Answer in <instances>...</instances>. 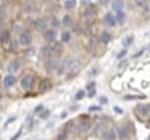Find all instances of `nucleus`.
<instances>
[{"label":"nucleus","instance_id":"nucleus-1","mask_svg":"<svg viewBox=\"0 0 150 140\" xmlns=\"http://www.w3.org/2000/svg\"><path fill=\"white\" fill-rule=\"evenodd\" d=\"M79 66H80V61H79L76 57H69V58L66 60V63H64L63 70L67 73V76H69V77H71L73 75H76V73H77Z\"/></svg>","mask_w":150,"mask_h":140},{"label":"nucleus","instance_id":"nucleus-2","mask_svg":"<svg viewBox=\"0 0 150 140\" xmlns=\"http://www.w3.org/2000/svg\"><path fill=\"white\" fill-rule=\"evenodd\" d=\"M34 80H35V77H34V75L32 73H26V75H23L22 76V79H21V86L23 88V89H31L32 88V85H34Z\"/></svg>","mask_w":150,"mask_h":140},{"label":"nucleus","instance_id":"nucleus-3","mask_svg":"<svg viewBox=\"0 0 150 140\" xmlns=\"http://www.w3.org/2000/svg\"><path fill=\"white\" fill-rule=\"evenodd\" d=\"M32 43V35L29 32H21L19 34V44L21 45H29Z\"/></svg>","mask_w":150,"mask_h":140},{"label":"nucleus","instance_id":"nucleus-4","mask_svg":"<svg viewBox=\"0 0 150 140\" xmlns=\"http://www.w3.org/2000/svg\"><path fill=\"white\" fill-rule=\"evenodd\" d=\"M0 43H1V45L4 47V48H9V47L12 45V40H10V37H9L7 32H1V35H0Z\"/></svg>","mask_w":150,"mask_h":140},{"label":"nucleus","instance_id":"nucleus-5","mask_svg":"<svg viewBox=\"0 0 150 140\" xmlns=\"http://www.w3.org/2000/svg\"><path fill=\"white\" fill-rule=\"evenodd\" d=\"M55 35H57V32H55V29H54V28H51V29H45V31H44V40H45V41H48V43H51V41H54V40H55Z\"/></svg>","mask_w":150,"mask_h":140},{"label":"nucleus","instance_id":"nucleus-6","mask_svg":"<svg viewBox=\"0 0 150 140\" xmlns=\"http://www.w3.org/2000/svg\"><path fill=\"white\" fill-rule=\"evenodd\" d=\"M19 67H21V63L18 61V60H12L9 64H7V72L12 75V73H16L18 70H19Z\"/></svg>","mask_w":150,"mask_h":140},{"label":"nucleus","instance_id":"nucleus-7","mask_svg":"<svg viewBox=\"0 0 150 140\" xmlns=\"http://www.w3.org/2000/svg\"><path fill=\"white\" fill-rule=\"evenodd\" d=\"M136 112H139L142 117H144V115H147L150 112V105L147 104H142V105H137V108H136Z\"/></svg>","mask_w":150,"mask_h":140},{"label":"nucleus","instance_id":"nucleus-8","mask_svg":"<svg viewBox=\"0 0 150 140\" xmlns=\"http://www.w3.org/2000/svg\"><path fill=\"white\" fill-rule=\"evenodd\" d=\"M103 21H105V23H106L108 26H114V25H117V19H115V16H114L112 13H105Z\"/></svg>","mask_w":150,"mask_h":140},{"label":"nucleus","instance_id":"nucleus-9","mask_svg":"<svg viewBox=\"0 0 150 140\" xmlns=\"http://www.w3.org/2000/svg\"><path fill=\"white\" fill-rule=\"evenodd\" d=\"M15 83H16V77H15L13 75H7V76L3 79V85H4L6 88H12Z\"/></svg>","mask_w":150,"mask_h":140},{"label":"nucleus","instance_id":"nucleus-10","mask_svg":"<svg viewBox=\"0 0 150 140\" xmlns=\"http://www.w3.org/2000/svg\"><path fill=\"white\" fill-rule=\"evenodd\" d=\"M91 126H92V123H91L89 118H83V120L80 121V130H82L83 133L89 131V130H91Z\"/></svg>","mask_w":150,"mask_h":140},{"label":"nucleus","instance_id":"nucleus-11","mask_svg":"<svg viewBox=\"0 0 150 140\" xmlns=\"http://www.w3.org/2000/svg\"><path fill=\"white\" fill-rule=\"evenodd\" d=\"M95 15H96V9L93 6H91L85 10V18L86 19H92V18H95Z\"/></svg>","mask_w":150,"mask_h":140},{"label":"nucleus","instance_id":"nucleus-12","mask_svg":"<svg viewBox=\"0 0 150 140\" xmlns=\"http://www.w3.org/2000/svg\"><path fill=\"white\" fill-rule=\"evenodd\" d=\"M57 64H58V58H57V57H51L50 61H48V64H47V67H48L50 72H52V70H55Z\"/></svg>","mask_w":150,"mask_h":140},{"label":"nucleus","instance_id":"nucleus-13","mask_svg":"<svg viewBox=\"0 0 150 140\" xmlns=\"http://www.w3.org/2000/svg\"><path fill=\"white\" fill-rule=\"evenodd\" d=\"M103 140H115V131L114 130H106L103 133Z\"/></svg>","mask_w":150,"mask_h":140},{"label":"nucleus","instance_id":"nucleus-14","mask_svg":"<svg viewBox=\"0 0 150 140\" xmlns=\"http://www.w3.org/2000/svg\"><path fill=\"white\" fill-rule=\"evenodd\" d=\"M50 50H51V53H52V54H55V53H57V54H60V53L63 51V47H61V44L55 43L54 45H51V47H50Z\"/></svg>","mask_w":150,"mask_h":140},{"label":"nucleus","instance_id":"nucleus-15","mask_svg":"<svg viewBox=\"0 0 150 140\" xmlns=\"http://www.w3.org/2000/svg\"><path fill=\"white\" fill-rule=\"evenodd\" d=\"M115 19H117L118 23H124V22H125V15H124V12H122V10H118Z\"/></svg>","mask_w":150,"mask_h":140},{"label":"nucleus","instance_id":"nucleus-16","mask_svg":"<svg viewBox=\"0 0 150 140\" xmlns=\"http://www.w3.org/2000/svg\"><path fill=\"white\" fill-rule=\"evenodd\" d=\"M112 7H114V10H115V12L121 10V9H122V1H121V0H114Z\"/></svg>","mask_w":150,"mask_h":140},{"label":"nucleus","instance_id":"nucleus-17","mask_svg":"<svg viewBox=\"0 0 150 140\" xmlns=\"http://www.w3.org/2000/svg\"><path fill=\"white\" fill-rule=\"evenodd\" d=\"M63 23H64L66 26H71V25H73V19H71V16H70V15H66V16L63 18Z\"/></svg>","mask_w":150,"mask_h":140},{"label":"nucleus","instance_id":"nucleus-18","mask_svg":"<svg viewBox=\"0 0 150 140\" xmlns=\"http://www.w3.org/2000/svg\"><path fill=\"white\" fill-rule=\"evenodd\" d=\"M35 28H37L38 31L44 32V31H45V22H44V21H38V22L35 23Z\"/></svg>","mask_w":150,"mask_h":140},{"label":"nucleus","instance_id":"nucleus-19","mask_svg":"<svg viewBox=\"0 0 150 140\" xmlns=\"http://www.w3.org/2000/svg\"><path fill=\"white\" fill-rule=\"evenodd\" d=\"M70 38H71V34H70L69 31H66V32L61 34V41H63V43H69Z\"/></svg>","mask_w":150,"mask_h":140},{"label":"nucleus","instance_id":"nucleus-20","mask_svg":"<svg viewBox=\"0 0 150 140\" xmlns=\"http://www.w3.org/2000/svg\"><path fill=\"white\" fill-rule=\"evenodd\" d=\"M109 40H111V34L109 32H102V35H100V41L102 43H109Z\"/></svg>","mask_w":150,"mask_h":140},{"label":"nucleus","instance_id":"nucleus-21","mask_svg":"<svg viewBox=\"0 0 150 140\" xmlns=\"http://www.w3.org/2000/svg\"><path fill=\"white\" fill-rule=\"evenodd\" d=\"M76 6V0H66L64 1V7L66 9H74Z\"/></svg>","mask_w":150,"mask_h":140},{"label":"nucleus","instance_id":"nucleus-22","mask_svg":"<svg viewBox=\"0 0 150 140\" xmlns=\"http://www.w3.org/2000/svg\"><path fill=\"white\" fill-rule=\"evenodd\" d=\"M50 88H51V83L48 80H44V82L41 83V91H48Z\"/></svg>","mask_w":150,"mask_h":140},{"label":"nucleus","instance_id":"nucleus-23","mask_svg":"<svg viewBox=\"0 0 150 140\" xmlns=\"http://www.w3.org/2000/svg\"><path fill=\"white\" fill-rule=\"evenodd\" d=\"M51 26H52L54 29H57V28L60 26V21H58L57 18H52V19H51Z\"/></svg>","mask_w":150,"mask_h":140},{"label":"nucleus","instance_id":"nucleus-24","mask_svg":"<svg viewBox=\"0 0 150 140\" xmlns=\"http://www.w3.org/2000/svg\"><path fill=\"white\" fill-rule=\"evenodd\" d=\"M67 136H69V133L67 131H63V133H60L57 136V140H67Z\"/></svg>","mask_w":150,"mask_h":140},{"label":"nucleus","instance_id":"nucleus-25","mask_svg":"<svg viewBox=\"0 0 150 140\" xmlns=\"http://www.w3.org/2000/svg\"><path fill=\"white\" fill-rule=\"evenodd\" d=\"M48 115H50V111H48V109H44V111H42V114H41V118H42V120H47V118H48Z\"/></svg>","mask_w":150,"mask_h":140},{"label":"nucleus","instance_id":"nucleus-26","mask_svg":"<svg viewBox=\"0 0 150 140\" xmlns=\"http://www.w3.org/2000/svg\"><path fill=\"white\" fill-rule=\"evenodd\" d=\"M83 96H85V91H79V92L76 93V99H77V101L83 99Z\"/></svg>","mask_w":150,"mask_h":140},{"label":"nucleus","instance_id":"nucleus-27","mask_svg":"<svg viewBox=\"0 0 150 140\" xmlns=\"http://www.w3.org/2000/svg\"><path fill=\"white\" fill-rule=\"evenodd\" d=\"M131 41H133V37H128L127 40H124V41H122V44H124V47H128L130 44H131Z\"/></svg>","mask_w":150,"mask_h":140},{"label":"nucleus","instance_id":"nucleus-28","mask_svg":"<svg viewBox=\"0 0 150 140\" xmlns=\"http://www.w3.org/2000/svg\"><path fill=\"white\" fill-rule=\"evenodd\" d=\"M125 54H127V50H125V48H124V50H122V51H120V53H118V54H117V58H122V57H124V55H125Z\"/></svg>","mask_w":150,"mask_h":140},{"label":"nucleus","instance_id":"nucleus-29","mask_svg":"<svg viewBox=\"0 0 150 140\" xmlns=\"http://www.w3.org/2000/svg\"><path fill=\"white\" fill-rule=\"evenodd\" d=\"M95 93H96V91H95V89H89V93H88V96L93 98V96H95Z\"/></svg>","mask_w":150,"mask_h":140},{"label":"nucleus","instance_id":"nucleus-30","mask_svg":"<svg viewBox=\"0 0 150 140\" xmlns=\"http://www.w3.org/2000/svg\"><path fill=\"white\" fill-rule=\"evenodd\" d=\"M42 109H44V105H40V107L35 108V112H40V111H42Z\"/></svg>","mask_w":150,"mask_h":140},{"label":"nucleus","instance_id":"nucleus-31","mask_svg":"<svg viewBox=\"0 0 150 140\" xmlns=\"http://www.w3.org/2000/svg\"><path fill=\"white\" fill-rule=\"evenodd\" d=\"M88 88H89V89H95V82H91V83L88 85Z\"/></svg>","mask_w":150,"mask_h":140},{"label":"nucleus","instance_id":"nucleus-32","mask_svg":"<svg viewBox=\"0 0 150 140\" xmlns=\"http://www.w3.org/2000/svg\"><path fill=\"white\" fill-rule=\"evenodd\" d=\"M98 109H100V107H91L89 108V111H98Z\"/></svg>","mask_w":150,"mask_h":140},{"label":"nucleus","instance_id":"nucleus-33","mask_svg":"<svg viewBox=\"0 0 150 140\" xmlns=\"http://www.w3.org/2000/svg\"><path fill=\"white\" fill-rule=\"evenodd\" d=\"M19 136H21V131H18V133H16V134H15V136L12 137V140H16L18 137H19Z\"/></svg>","mask_w":150,"mask_h":140},{"label":"nucleus","instance_id":"nucleus-34","mask_svg":"<svg viewBox=\"0 0 150 140\" xmlns=\"http://www.w3.org/2000/svg\"><path fill=\"white\" fill-rule=\"evenodd\" d=\"M122 67H127V61H122V63L120 64V69H122Z\"/></svg>","mask_w":150,"mask_h":140},{"label":"nucleus","instance_id":"nucleus-35","mask_svg":"<svg viewBox=\"0 0 150 140\" xmlns=\"http://www.w3.org/2000/svg\"><path fill=\"white\" fill-rule=\"evenodd\" d=\"M99 3L100 4H108V3H109V0H99Z\"/></svg>","mask_w":150,"mask_h":140},{"label":"nucleus","instance_id":"nucleus-36","mask_svg":"<svg viewBox=\"0 0 150 140\" xmlns=\"http://www.w3.org/2000/svg\"><path fill=\"white\" fill-rule=\"evenodd\" d=\"M4 28V21H0V31Z\"/></svg>","mask_w":150,"mask_h":140},{"label":"nucleus","instance_id":"nucleus-37","mask_svg":"<svg viewBox=\"0 0 150 140\" xmlns=\"http://www.w3.org/2000/svg\"><path fill=\"white\" fill-rule=\"evenodd\" d=\"M106 102V98H100V104H105Z\"/></svg>","mask_w":150,"mask_h":140},{"label":"nucleus","instance_id":"nucleus-38","mask_svg":"<svg viewBox=\"0 0 150 140\" xmlns=\"http://www.w3.org/2000/svg\"><path fill=\"white\" fill-rule=\"evenodd\" d=\"M83 1H85V3H86V4H88V3H89V1H91V0H83Z\"/></svg>","mask_w":150,"mask_h":140},{"label":"nucleus","instance_id":"nucleus-39","mask_svg":"<svg viewBox=\"0 0 150 140\" xmlns=\"http://www.w3.org/2000/svg\"><path fill=\"white\" fill-rule=\"evenodd\" d=\"M0 99H1V95H0Z\"/></svg>","mask_w":150,"mask_h":140},{"label":"nucleus","instance_id":"nucleus-40","mask_svg":"<svg viewBox=\"0 0 150 140\" xmlns=\"http://www.w3.org/2000/svg\"><path fill=\"white\" fill-rule=\"evenodd\" d=\"M149 140H150V136H149Z\"/></svg>","mask_w":150,"mask_h":140}]
</instances>
